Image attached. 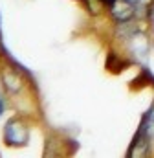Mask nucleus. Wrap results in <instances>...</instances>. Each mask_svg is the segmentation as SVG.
<instances>
[{"mask_svg":"<svg viewBox=\"0 0 154 158\" xmlns=\"http://www.w3.org/2000/svg\"><path fill=\"white\" fill-rule=\"evenodd\" d=\"M28 138H30V132H28V127L24 125V121L18 118L9 119V123L6 125V131H4V140L7 145H26L28 143Z\"/></svg>","mask_w":154,"mask_h":158,"instance_id":"f257e3e1","label":"nucleus"},{"mask_svg":"<svg viewBox=\"0 0 154 158\" xmlns=\"http://www.w3.org/2000/svg\"><path fill=\"white\" fill-rule=\"evenodd\" d=\"M110 11L117 22H128L134 17V4L127 0H114L110 4Z\"/></svg>","mask_w":154,"mask_h":158,"instance_id":"f03ea898","label":"nucleus"},{"mask_svg":"<svg viewBox=\"0 0 154 158\" xmlns=\"http://www.w3.org/2000/svg\"><path fill=\"white\" fill-rule=\"evenodd\" d=\"M130 48H132V52H134L138 57L147 55V39H143V35L132 37V40H130Z\"/></svg>","mask_w":154,"mask_h":158,"instance_id":"7ed1b4c3","label":"nucleus"},{"mask_svg":"<svg viewBox=\"0 0 154 158\" xmlns=\"http://www.w3.org/2000/svg\"><path fill=\"white\" fill-rule=\"evenodd\" d=\"M99 2H101V4H108V6H110V4H112L114 0H99Z\"/></svg>","mask_w":154,"mask_h":158,"instance_id":"20e7f679","label":"nucleus"},{"mask_svg":"<svg viewBox=\"0 0 154 158\" xmlns=\"http://www.w3.org/2000/svg\"><path fill=\"white\" fill-rule=\"evenodd\" d=\"M127 2H130V4H134V6H136V4H138L140 0H127Z\"/></svg>","mask_w":154,"mask_h":158,"instance_id":"39448f33","label":"nucleus"},{"mask_svg":"<svg viewBox=\"0 0 154 158\" xmlns=\"http://www.w3.org/2000/svg\"><path fill=\"white\" fill-rule=\"evenodd\" d=\"M2 109H4V103H2V98H0V112H2Z\"/></svg>","mask_w":154,"mask_h":158,"instance_id":"423d86ee","label":"nucleus"}]
</instances>
